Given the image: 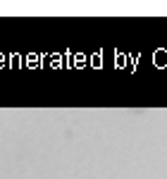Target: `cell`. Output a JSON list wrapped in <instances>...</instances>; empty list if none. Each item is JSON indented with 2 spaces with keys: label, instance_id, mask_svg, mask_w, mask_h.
Returning a JSON list of instances; mask_svg holds the SVG:
<instances>
[{
  "label": "cell",
  "instance_id": "obj_1",
  "mask_svg": "<svg viewBox=\"0 0 167 179\" xmlns=\"http://www.w3.org/2000/svg\"><path fill=\"white\" fill-rule=\"evenodd\" d=\"M38 62H41V57H38V55H29L26 57V65H38Z\"/></svg>",
  "mask_w": 167,
  "mask_h": 179
},
{
  "label": "cell",
  "instance_id": "obj_2",
  "mask_svg": "<svg viewBox=\"0 0 167 179\" xmlns=\"http://www.w3.org/2000/svg\"><path fill=\"white\" fill-rule=\"evenodd\" d=\"M91 65H96V67H100V55H98V53H96V55L91 57Z\"/></svg>",
  "mask_w": 167,
  "mask_h": 179
},
{
  "label": "cell",
  "instance_id": "obj_3",
  "mask_svg": "<svg viewBox=\"0 0 167 179\" xmlns=\"http://www.w3.org/2000/svg\"><path fill=\"white\" fill-rule=\"evenodd\" d=\"M0 65H5V55H0Z\"/></svg>",
  "mask_w": 167,
  "mask_h": 179
}]
</instances>
